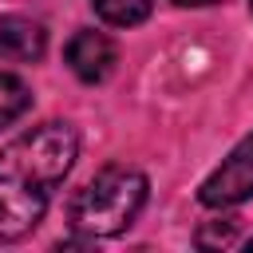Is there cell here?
Listing matches in <instances>:
<instances>
[{
    "label": "cell",
    "instance_id": "cell-1",
    "mask_svg": "<svg viewBox=\"0 0 253 253\" xmlns=\"http://www.w3.org/2000/svg\"><path fill=\"white\" fill-rule=\"evenodd\" d=\"M79 154L71 123H43L0 146V241L32 233Z\"/></svg>",
    "mask_w": 253,
    "mask_h": 253
},
{
    "label": "cell",
    "instance_id": "cell-2",
    "mask_svg": "<svg viewBox=\"0 0 253 253\" xmlns=\"http://www.w3.org/2000/svg\"><path fill=\"white\" fill-rule=\"evenodd\" d=\"M146 202V178L130 166L99 170L71 202V225L83 237H115L123 233Z\"/></svg>",
    "mask_w": 253,
    "mask_h": 253
},
{
    "label": "cell",
    "instance_id": "cell-3",
    "mask_svg": "<svg viewBox=\"0 0 253 253\" xmlns=\"http://www.w3.org/2000/svg\"><path fill=\"white\" fill-rule=\"evenodd\" d=\"M202 206L210 210H225V206H241L245 198H253V130L221 158V166L202 182L198 190Z\"/></svg>",
    "mask_w": 253,
    "mask_h": 253
},
{
    "label": "cell",
    "instance_id": "cell-4",
    "mask_svg": "<svg viewBox=\"0 0 253 253\" xmlns=\"http://www.w3.org/2000/svg\"><path fill=\"white\" fill-rule=\"evenodd\" d=\"M119 63V47L103 32H75L67 43V67L83 83H103Z\"/></svg>",
    "mask_w": 253,
    "mask_h": 253
},
{
    "label": "cell",
    "instance_id": "cell-5",
    "mask_svg": "<svg viewBox=\"0 0 253 253\" xmlns=\"http://www.w3.org/2000/svg\"><path fill=\"white\" fill-rule=\"evenodd\" d=\"M47 51V32L43 24L28 20V16H4L0 20V55L16 59V63H32Z\"/></svg>",
    "mask_w": 253,
    "mask_h": 253
},
{
    "label": "cell",
    "instance_id": "cell-6",
    "mask_svg": "<svg viewBox=\"0 0 253 253\" xmlns=\"http://www.w3.org/2000/svg\"><path fill=\"white\" fill-rule=\"evenodd\" d=\"M91 4H95L99 20H107L111 28H134L154 8V0H91Z\"/></svg>",
    "mask_w": 253,
    "mask_h": 253
},
{
    "label": "cell",
    "instance_id": "cell-7",
    "mask_svg": "<svg viewBox=\"0 0 253 253\" xmlns=\"http://www.w3.org/2000/svg\"><path fill=\"white\" fill-rule=\"evenodd\" d=\"M28 107H32V91H28V83H24L20 75H12V71H0V126L16 123Z\"/></svg>",
    "mask_w": 253,
    "mask_h": 253
},
{
    "label": "cell",
    "instance_id": "cell-8",
    "mask_svg": "<svg viewBox=\"0 0 253 253\" xmlns=\"http://www.w3.org/2000/svg\"><path fill=\"white\" fill-rule=\"evenodd\" d=\"M233 237H237V221L225 217V225H217L213 233L202 229V233H198V245H206V249H210V245H233Z\"/></svg>",
    "mask_w": 253,
    "mask_h": 253
},
{
    "label": "cell",
    "instance_id": "cell-9",
    "mask_svg": "<svg viewBox=\"0 0 253 253\" xmlns=\"http://www.w3.org/2000/svg\"><path fill=\"white\" fill-rule=\"evenodd\" d=\"M182 8H206V4H217V0H178Z\"/></svg>",
    "mask_w": 253,
    "mask_h": 253
},
{
    "label": "cell",
    "instance_id": "cell-10",
    "mask_svg": "<svg viewBox=\"0 0 253 253\" xmlns=\"http://www.w3.org/2000/svg\"><path fill=\"white\" fill-rule=\"evenodd\" d=\"M249 249H253V241H249Z\"/></svg>",
    "mask_w": 253,
    "mask_h": 253
},
{
    "label": "cell",
    "instance_id": "cell-11",
    "mask_svg": "<svg viewBox=\"0 0 253 253\" xmlns=\"http://www.w3.org/2000/svg\"><path fill=\"white\" fill-rule=\"evenodd\" d=\"M249 4H253V0H249Z\"/></svg>",
    "mask_w": 253,
    "mask_h": 253
}]
</instances>
